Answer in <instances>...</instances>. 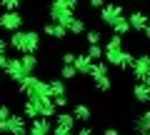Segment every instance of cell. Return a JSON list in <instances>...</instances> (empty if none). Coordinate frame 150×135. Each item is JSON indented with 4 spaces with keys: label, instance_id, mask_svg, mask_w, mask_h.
Listing matches in <instances>:
<instances>
[{
    "label": "cell",
    "instance_id": "cell-20",
    "mask_svg": "<svg viewBox=\"0 0 150 135\" xmlns=\"http://www.w3.org/2000/svg\"><path fill=\"white\" fill-rule=\"evenodd\" d=\"M110 30L115 33V35H128L133 28H130V20H128V15H123V18H118V20L110 25Z\"/></svg>",
    "mask_w": 150,
    "mask_h": 135
},
{
    "label": "cell",
    "instance_id": "cell-30",
    "mask_svg": "<svg viewBox=\"0 0 150 135\" xmlns=\"http://www.w3.org/2000/svg\"><path fill=\"white\" fill-rule=\"evenodd\" d=\"M23 0H0V8L3 10H20Z\"/></svg>",
    "mask_w": 150,
    "mask_h": 135
},
{
    "label": "cell",
    "instance_id": "cell-13",
    "mask_svg": "<svg viewBox=\"0 0 150 135\" xmlns=\"http://www.w3.org/2000/svg\"><path fill=\"white\" fill-rule=\"evenodd\" d=\"M128 20H130V28H133L135 33H145V28H148V20H150V13H145V10H133L128 15Z\"/></svg>",
    "mask_w": 150,
    "mask_h": 135
},
{
    "label": "cell",
    "instance_id": "cell-9",
    "mask_svg": "<svg viewBox=\"0 0 150 135\" xmlns=\"http://www.w3.org/2000/svg\"><path fill=\"white\" fill-rule=\"evenodd\" d=\"M30 125H28V118L23 113H13V118L8 120V135H28Z\"/></svg>",
    "mask_w": 150,
    "mask_h": 135
},
{
    "label": "cell",
    "instance_id": "cell-19",
    "mask_svg": "<svg viewBox=\"0 0 150 135\" xmlns=\"http://www.w3.org/2000/svg\"><path fill=\"white\" fill-rule=\"evenodd\" d=\"M73 115H75L78 123H90V118H93L90 108H88L85 103H78V105H75V108H73Z\"/></svg>",
    "mask_w": 150,
    "mask_h": 135
},
{
    "label": "cell",
    "instance_id": "cell-38",
    "mask_svg": "<svg viewBox=\"0 0 150 135\" xmlns=\"http://www.w3.org/2000/svg\"><path fill=\"white\" fill-rule=\"evenodd\" d=\"M8 48H10V40H8V38H0V55L8 53Z\"/></svg>",
    "mask_w": 150,
    "mask_h": 135
},
{
    "label": "cell",
    "instance_id": "cell-3",
    "mask_svg": "<svg viewBox=\"0 0 150 135\" xmlns=\"http://www.w3.org/2000/svg\"><path fill=\"white\" fill-rule=\"evenodd\" d=\"M18 93H20V95H25V98L50 95V90H48V83H45V80H40L38 75H28L25 80H20V83H18Z\"/></svg>",
    "mask_w": 150,
    "mask_h": 135
},
{
    "label": "cell",
    "instance_id": "cell-33",
    "mask_svg": "<svg viewBox=\"0 0 150 135\" xmlns=\"http://www.w3.org/2000/svg\"><path fill=\"white\" fill-rule=\"evenodd\" d=\"M75 58H78V53H70V50H68V53H63V63L65 65H75Z\"/></svg>",
    "mask_w": 150,
    "mask_h": 135
},
{
    "label": "cell",
    "instance_id": "cell-7",
    "mask_svg": "<svg viewBox=\"0 0 150 135\" xmlns=\"http://www.w3.org/2000/svg\"><path fill=\"white\" fill-rule=\"evenodd\" d=\"M98 15H100V23L112 25L118 18L125 15V8L120 5V3H105V8H103V10H98Z\"/></svg>",
    "mask_w": 150,
    "mask_h": 135
},
{
    "label": "cell",
    "instance_id": "cell-1",
    "mask_svg": "<svg viewBox=\"0 0 150 135\" xmlns=\"http://www.w3.org/2000/svg\"><path fill=\"white\" fill-rule=\"evenodd\" d=\"M10 48L15 50V53L25 55V53H38V48H40V33L38 30H25V28H20V30L10 33Z\"/></svg>",
    "mask_w": 150,
    "mask_h": 135
},
{
    "label": "cell",
    "instance_id": "cell-34",
    "mask_svg": "<svg viewBox=\"0 0 150 135\" xmlns=\"http://www.w3.org/2000/svg\"><path fill=\"white\" fill-rule=\"evenodd\" d=\"M75 135H98V133H95V130H93V125H88V123H85V125H83V128L78 130V133H75Z\"/></svg>",
    "mask_w": 150,
    "mask_h": 135
},
{
    "label": "cell",
    "instance_id": "cell-2",
    "mask_svg": "<svg viewBox=\"0 0 150 135\" xmlns=\"http://www.w3.org/2000/svg\"><path fill=\"white\" fill-rule=\"evenodd\" d=\"M78 8H80L78 0H53V3H50V20L68 28V23L75 18Z\"/></svg>",
    "mask_w": 150,
    "mask_h": 135
},
{
    "label": "cell",
    "instance_id": "cell-8",
    "mask_svg": "<svg viewBox=\"0 0 150 135\" xmlns=\"http://www.w3.org/2000/svg\"><path fill=\"white\" fill-rule=\"evenodd\" d=\"M148 73H150V55H148V53L135 55V63H133V68H130V75H133V80H143Z\"/></svg>",
    "mask_w": 150,
    "mask_h": 135
},
{
    "label": "cell",
    "instance_id": "cell-36",
    "mask_svg": "<svg viewBox=\"0 0 150 135\" xmlns=\"http://www.w3.org/2000/svg\"><path fill=\"white\" fill-rule=\"evenodd\" d=\"M53 100H55L58 108H65V105H68V95H58V98H53Z\"/></svg>",
    "mask_w": 150,
    "mask_h": 135
},
{
    "label": "cell",
    "instance_id": "cell-27",
    "mask_svg": "<svg viewBox=\"0 0 150 135\" xmlns=\"http://www.w3.org/2000/svg\"><path fill=\"white\" fill-rule=\"evenodd\" d=\"M133 63H135V55L130 53V50H125L123 53V58H120V65H118V70H130V68H133Z\"/></svg>",
    "mask_w": 150,
    "mask_h": 135
},
{
    "label": "cell",
    "instance_id": "cell-39",
    "mask_svg": "<svg viewBox=\"0 0 150 135\" xmlns=\"http://www.w3.org/2000/svg\"><path fill=\"white\" fill-rule=\"evenodd\" d=\"M100 135H120V130H118V128H105Z\"/></svg>",
    "mask_w": 150,
    "mask_h": 135
},
{
    "label": "cell",
    "instance_id": "cell-35",
    "mask_svg": "<svg viewBox=\"0 0 150 135\" xmlns=\"http://www.w3.org/2000/svg\"><path fill=\"white\" fill-rule=\"evenodd\" d=\"M53 135H75V133H73L70 128H60V125H55V128H53Z\"/></svg>",
    "mask_w": 150,
    "mask_h": 135
},
{
    "label": "cell",
    "instance_id": "cell-6",
    "mask_svg": "<svg viewBox=\"0 0 150 135\" xmlns=\"http://www.w3.org/2000/svg\"><path fill=\"white\" fill-rule=\"evenodd\" d=\"M5 75H8V80H13V83L18 85L20 80H25V78H28V75H33V73H28V68L23 65L20 55H18V58H10V65H8Z\"/></svg>",
    "mask_w": 150,
    "mask_h": 135
},
{
    "label": "cell",
    "instance_id": "cell-23",
    "mask_svg": "<svg viewBox=\"0 0 150 135\" xmlns=\"http://www.w3.org/2000/svg\"><path fill=\"white\" fill-rule=\"evenodd\" d=\"M85 30H88L85 20H83V18H78V15L68 23V33H70V35H85Z\"/></svg>",
    "mask_w": 150,
    "mask_h": 135
},
{
    "label": "cell",
    "instance_id": "cell-42",
    "mask_svg": "<svg viewBox=\"0 0 150 135\" xmlns=\"http://www.w3.org/2000/svg\"><path fill=\"white\" fill-rule=\"evenodd\" d=\"M138 135H150V130H145V133H138Z\"/></svg>",
    "mask_w": 150,
    "mask_h": 135
},
{
    "label": "cell",
    "instance_id": "cell-15",
    "mask_svg": "<svg viewBox=\"0 0 150 135\" xmlns=\"http://www.w3.org/2000/svg\"><path fill=\"white\" fill-rule=\"evenodd\" d=\"M133 98L138 100V103H143V105H150V85L135 80V85H133Z\"/></svg>",
    "mask_w": 150,
    "mask_h": 135
},
{
    "label": "cell",
    "instance_id": "cell-14",
    "mask_svg": "<svg viewBox=\"0 0 150 135\" xmlns=\"http://www.w3.org/2000/svg\"><path fill=\"white\" fill-rule=\"evenodd\" d=\"M43 33L48 35L50 40H63V38H68V35H70L65 25H60V23H53V20H50V23H45Z\"/></svg>",
    "mask_w": 150,
    "mask_h": 135
},
{
    "label": "cell",
    "instance_id": "cell-10",
    "mask_svg": "<svg viewBox=\"0 0 150 135\" xmlns=\"http://www.w3.org/2000/svg\"><path fill=\"white\" fill-rule=\"evenodd\" d=\"M53 128L55 123H50V118H35L30 120V130H28V135H53Z\"/></svg>",
    "mask_w": 150,
    "mask_h": 135
},
{
    "label": "cell",
    "instance_id": "cell-26",
    "mask_svg": "<svg viewBox=\"0 0 150 135\" xmlns=\"http://www.w3.org/2000/svg\"><path fill=\"white\" fill-rule=\"evenodd\" d=\"M78 75H80V73H78L75 65H65L63 63V68H60V78H63V80H75Z\"/></svg>",
    "mask_w": 150,
    "mask_h": 135
},
{
    "label": "cell",
    "instance_id": "cell-18",
    "mask_svg": "<svg viewBox=\"0 0 150 135\" xmlns=\"http://www.w3.org/2000/svg\"><path fill=\"white\" fill-rule=\"evenodd\" d=\"M103 75H110V63L108 60H95L93 63V70H90V78H103Z\"/></svg>",
    "mask_w": 150,
    "mask_h": 135
},
{
    "label": "cell",
    "instance_id": "cell-24",
    "mask_svg": "<svg viewBox=\"0 0 150 135\" xmlns=\"http://www.w3.org/2000/svg\"><path fill=\"white\" fill-rule=\"evenodd\" d=\"M85 53L90 55L93 63H95V60H105V45H88Z\"/></svg>",
    "mask_w": 150,
    "mask_h": 135
},
{
    "label": "cell",
    "instance_id": "cell-29",
    "mask_svg": "<svg viewBox=\"0 0 150 135\" xmlns=\"http://www.w3.org/2000/svg\"><path fill=\"white\" fill-rule=\"evenodd\" d=\"M95 90H100V93H108L112 88V80H110V75H103V78H95Z\"/></svg>",
    "mask_w": 150,
    "mask_h": 135
},
{
    "label": "cell",
    "instance_id": "cell-5",
    "mask_svg": "<svg viewBox=\"0 0 150 135\" xmlns=\"http://www.w3.org/2000/svg\"><path fill=\"white\" fill-rule=\"evenodd\" d=\"M23 25H25L23 13H18V10H3V13H0V30L15 33V30H20Z\"/></svg>",
    "mask_w": 150,
    "mask_h": 135
},
{
    "label": "cell",
    "instance_id": "cell-12",
    "mask_svg": "<svg viewBox=\"0 0 150 135\" xmlns=\"http://www.w3.org/2000/svg\"><path fill=\"white\" fill-rule=\"evenodd\" d=\"M130 128H133V133H145V130H150V108H143L138 115H135L133 120H130Z\"/></svg>",
    "mask_w": 150,
    "mask_h": 135
},
{
    "label": "cell",
    "instance_id": "cell-32",
    "mask_svg": "<svg viewBox=\"0 0 150 135\" xmlns=\"http://www.w3.org/2000/svg\"><path fill=\"white\" fill-rule=\"evenodd\" d=\"M8 65H10V55L3 53V55H0V73H5V70H8Z\"/></svg>",
    "mask_w": 150,
    "mask_h": 135
},
{
    "label": "cell",
    "instance_id": "cell-41",
    "mask_svg": "<svg viewBox=\"0 0 150 135\" xmlns=\"http://www.w3.org/2000/svg\"><path fill=\"white\" fill-rule=\"evenodd\" d=\"M138 83H145V85H150V73H148V75L143 78V80H138Z\"/></svg>",
    "mask_w": 150,
    "mask_h": 135
},
{
    "label": "cell",
    "instance_id": "cell-37",
    "mask_svg": "<svg viewBox=\"0 0 150 135\" xmlns=\"http://www.w3.org/2000/svg\"><path fill=\"white\" fill-rule=\"evenodd\" d=\"M90 8L93 10H103L105 8V0H90Z\"/></svg>",
    "mask_w": 150,
    "mask_h": 135
},
{
    "label": "cell",
    "instance_id": "cell-22",
    "mask_svg": "<svg viewBox=\"0 0 150 135\" xmlns=\"http://www.w3.org/2000/svg\"><path fill=\"white\" fill-rule=\"evenodd\" d=\"M65 83L63 78H53V80H48V90H50V98H58V95H65Z\"/></svg>",
    "mask_w": 150,
    "mask_h": 135
},
{
    "label": "cell",
    "instance_id": "cell-31",
    "mask_svg": "<svg viewBox=\"0 0 150 135\" xmlns=\"http://www.w3.org/2000/svg\"><path fill=\"white\" fill-rule=\"evenodd\" d=\"M13 118V113H10V105H0V123H5V120H10Z\"/></svg>",
    "mask_w": 150,
    "mask_h": 135
},
{
    "label": "cell",
    "instance_id": "cell-4",
    "mask_svg": "<svg viewBox=\"0 0 150 135\" xmlns=\"http://www.w3.org/2000/svg\"><path fill=\"white\" fill-rule=\"evenodd\" d=\"M125 53V45H123V35H108L105 40V60L110 63V68H118L120 65V58Z\"/></svg>",
    "mask_w": 150,
    "mask_h": 135
},
{
    "label": "cell",
    "instance_id": "cell-17",
    "mask_svg": "<svg viewBox=\"0 0 150 135\" xmlns=\"http://www.w3.org/2000/svg\"><path fill=\"white\" fill-rule=\"evenodd\" d=\"M23 115H25L28 120L40 118V108H38V100H35V98H25V103H23Z\"/></svg>",
    "mask_w": 150,
    "mask_h": 135
},
{
    "label": "cell",
    "instance_id": "cell-16",
    "mask_svg": "<svg viewBox=\"0 0 150 135\" xmlns=\"http://www.w3.org/2000/svg\"><path fill=\"white\" fill-rule=\"evenodd\" d=\"M75 68H78L80 75H90V70H93L90 55H88V53H78V58H75Z\"/></svg>",
    "mask_w": 150,
    "mask_h": 135
},
{
    "label": "cell",
    "instance_id": "cell-28",
    "mask_svg": "<svg viewBox=\"0 0 150 135\" xmlns=\"http://www.w3.org/2000/svg\"><path fill=\"white\" fill-rule=\"evenodd\" d=\"M85 40H88V45H100L103 33L98 30V28H90V30H85Z\"/></svg>",
    "mask_w": 150,
    "mask_h": 135
},
{
    "label": "cell",
    "instance_id": "cell-25",
    "mask_svg": "<svg viewBox=\"0 0 150 135\" xmlns=\"http://www.w3.org/2000/svg\"><path fill=\"white\" fill-rule=\"evenodd\" d=\"M20 60H23V65L28 68V73H35V70H38V58H35V53L20 55Z\"/></svg>",
    "mask_w": 150,
    "mask_h": 135
},
{
    "label": "cell",
    "instance_id": "cell-40",
    "mask_svg": "<svg viewBox=\"0 0 150 135\" xmlns=\"http://www.w3.org/2000/svg\"><path fill=\"white\" fill-rule=\"evenodd\" d=\"M143 35H145V38L150 40V20H148V28H145V33H143Z\"/></svg>",
    "mask_w": 150,
    "mask_h": 135
},
{
    "label": "cell",
    "instance_id": "cell-21",
    "mask_svg": "<svg viewBox=\"0 0 150 135\" xmlns=\"http://www.w3.org/2000/svg\"><path fill=\"white\" fill-rule=\"evenodd\" d=\"M53 123H55V125H60V128H70V130H73L78 120H75V115H73V113H58V115L53 118Z\"/></svg>",
    "mask_w": 150,
    "mask_h": 135
},
{
    "label": "cell",
    "instance_id": "cell-11",
    "mask_svg": "<svg viewBox=\"0 0 150 135\" xmlns=\"http://www.w3.org/2000/svg\"><path fill=\"white\" fill-rule=\"evenodd\" d=\"M35 100H38V108H40V115H43V118H50V120H53L55 115H58L60 108L55 105V100H53L50 95H38Z\"/></svg>",
    "mask_w": 150,
    "mask_h": 135
}]
</instances>
